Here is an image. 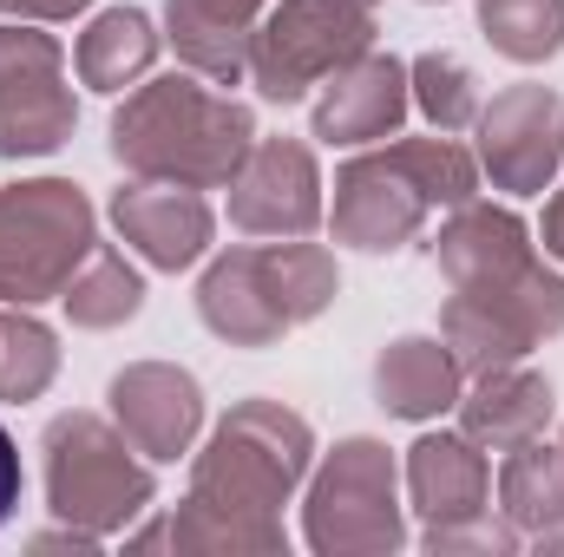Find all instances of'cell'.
Instances as JSON below:
<instances>
[{
    "mask_svg": "<svg viewBox=\"0 0 564 557\" xmlns=\"http://www.w3.org/2000/svg\"><path fill=\"white\" fill-rule=\"evenodd\" d=\"M433 263L453 288L440 308V341L453 348L466 381L512 368L539 341L564 335V276L545 270L532 230L506 204H459L440 223Z\"/></svg>",
    "mask_w": 564,
    "mask_h": 557,
    "instance_id": "1",
    "label": "cell"
},
{
    "mask_svg": "<svg viewBox=\"0 0 564 557\" xmlns=\"http://www.w3.org/2000/svg\"><path fill=\"white\" fill-rule=\"evenodd\" d=\"M315 433L308 419L282 401H237L217 419L210 446L191 459V499L171 518L177 551H210V557H282V505L308 479Z\"/></svg>",
    "mask_w": 564,
    "mask_h": 557,
    "instance_id": "2",
    "label": "cell"
},
{
    "mask_svg": "<svg viewBox=\"0 0 564 557\" xmlns=\"http://www.w3.org/2000/svg\"><path fill=\"white\" fill-rule=\"evenodd\" d=\"M250 144H257L250 106H237L230 92H210L191 73L144 79L112 112V157L132 177H158V184L217 190L243 171Z\"/></svg>",
    "mask_w": 564,
    "mask_h": 557,
    "instance_id": "3",
    "label": "cell"
},
{
    "mask_svg": "<svg viewBox=\"0 0 564 557\" xmlns=\"http://www.w3.org/2000/svg\"><path fill=\"white\" fill-rule=\"evenodd\" d=\"M479 190V164L453 132L433 139L375 144L335 171V243H355L368 256H388L421 237L433 210H459Z\"/></svg>",
    "mask_w": 564,
    "mask_h": 557,
    "instance_id": "4",
    "label": "cell"
},
{
    "mask_svg": "<svg viewBox=\"0 0 564 557\" xmlns=\"http://www.w3.org/2000/svg\"><path fill=\"white\" fill-rule=\"evenodd\" d=\"M335 295H341L335 256L322 243L282 237V243L224 250L197 282V315L230 348H276L289 328L315 321Z\"/></svg>",
    "mask_w": 564,
    "mask_h": 557,
    "instance_id": "5",
    "label": "cell"
},
{
    "mask_svg": "<svg viewBox=\"0 0 564 557\" xmlns=\"http://www.w3.org/2000/svg\"><path fill=\"white\" fill-rule=\"evenodd\" d=\"M46 452V505L59 525L112 538L139 518L158 492L151 466L139 459V446L119 433V419L99 414H59L40 439Z\"/></svg>",
    "mask_w": 564,
    "mask_h": 557,
    "instance_id": "6",
    "label": "cell"
},
{
    "mask_svg": "<svg viewBox=\"0 0 564 557\" xmlns=\"http://www.w3.org/2000/svg\"><path fill=\"white\" fill-rule=\"evenodd\" d=\"M99 250V217L79 184L33 177L0 184V302L33 308L46 295H66L79 263Z\"/></svg>",
    "mask_w": 564,
    "mask_h": 557,
    "instance_id": "7",
    "label": "cell"
},
{
    "mask_svg": "<svg viewBox=\"0 0 564 557\" xmlns=\"http://www.w3.org/2000/svg\"><path fill=\"white\" fill-rule=\"evenodd\" d=\"M302 538L322 557H388L408 545L401 472L381 439H341L302 499Z\"/></svg>",
    "mask_w": 564,
    "mask_h": 557,
    "instance_id": "8",
    "label": "cell"
},
{
    "mask_svg": "<svg viewBox=\"0 0 564 557\" xmlns=\"http://www.w3.org/2000/svg\"><path fill=\"white\" fill-rule=\"evenodd\" d=\"M375 46V13L348 0H282L257 20L250 40V86L270 106H295L308 86L335 79L348 59Z\"/></svg>",
    "mask_w": 564,
    "mask_h": 557,
    "instance_id": "9",
    "label": "cell"
},
{
    "mask_svg": "<svg viewBox=\"0 0 564 557\" xmlns=\"http://www.w3.org/2000/svg\"><path fill=\"white\" fill-rule=\"evenodd\" d=\"M79 106L66 53L40 26H0V157H46L73 139Z\"/></svg>",
    "mask_w": 564,
    "mask_h": 557,
    "instance_id": "10",
    "label": "cell"
},
{
    "mask_svg": "<svg viewBox=\"0 0 564 557\" xmlns=\"http://www.w3.org/2000/svg\"><path fill=\"white\" fill-rule=\"evenodd\" d=\"M479 171L492 190L539 197L564 171V99L552 86H506L492 106H479Z\"/></svg>",
    "mask_w": 564,
    "mask_h": 557,
    "instance_id": "11",
    "label": "cell"
},
{
    "mask_svg": "<svg viewBox=\"0 0 564 557\" xmlns=\"http://www.w3.org/2000/svg\"><path fill=\"white\" fill-rule=\"evenodd\" d=\"M230 223L243 237H308L322 223V171L302 139H257L230 177Z\"/></svg>",
    "mask_w": 564,
    "mask_h": 557,
    "instance_id": "12",
    "label": "cell"
},
{
    "mask_svg": "<svg viewBox=\"0 0 564 557\" xmlns=\"http://www.w3.org/2000/svg\"><path fill=\"white\" fill-rule=\"evenodd\" d=\"M106 401H112L119 433L139 446L144 459H158V466L184 459L191 439H197V426H204V387H197V374H184L171 361H139V368L112 374Z\"/></svg>",
    "mask_w": 564,
    "mask_h": 557,
    "instance_id": "13",
    "label": "cell"
},
{
    "mask_svg": "<svg viewBox=\"0 0 564 557\" xmlns=\"http://www.w3.org/2000/svg\"><path fill=\"white\" fill-rule=\"evenodd\" d=\"M414 112V86H408V59L394 53H361L348 59L335 79H322V99H315V139L328 144H375L394 139L401 119Z\"/></svg>",
    "mask_w": 564,
    "mask_h": 557,
    "instance_id": "14",
    "label": "cell"
},
{
    "mask_svg": "<svg viewBox=\"0 0 564 557\" xmlns=\"http://www.w3.org/2000/svg\"><path fill=\"white\" fill-rule=\"evenodd\" d=\"M112 223L151 270H191L210 250V204L191 184H158L132 177L112 190Z\"/></svg>",
    "mask_w": 564,
    "mask_h": 557,
    "instance_id": "15",
    "label": "cell"
},
{
    "mask_svg": "<svg viewBox=\"0 0 564 557\" xmlns=\"http://www.w3.org/2000/svg\"><path fill=\"white\" fill-rule=\"evenodd\" d=\"M408 492L426 532L440 525H466L492 512V466L486 446H473L466 433H426L408 446Z\"/></svg>",
    "mask_w": 564,
    "mask_h": 557,
    "instance_id": "16",
    "label": "cell"
},
{
    "mask_svg": "<svg viewBox=\"0 0 564 557\" xmlns=\"http://www.w3.org/2000/svg\"><path fill=\"white\" fill-rule=\"evenodd\" d=\"M263 13L270 0H164V40L197 79L237 86L250 73V40Z\"/></svg>",
    "mask_w": 564,
    "mask_h": 557,
    "instance_id": "17",
    "label": "cell"
},
{
    "mask_svg": "<svg viewBox=\"0 0 564 557\" xmlns=\"http://www.w3.org/2000/svg\"><path fill=\"white\" fill-rule=\"evenodd\" d=\"M545 419H552V381L525 374L519 361L473 374V394H459V433L486 452H512V446L539 439Z\"/></svg>",
    "mask_w": 564,
    "mask_h": 557,
    "instance_id": "18",
    "label": "cell"
},
{
    "mask_svg": "<svg viewBox=\"0 0 564 557\" xmlns=\"http://www.w3.org/2000/svg\"><path fill=\"white\" fill-rule=\"evenodd\" d=\"M459 394H466V368L433 335H401L375 361V401L394 419H440L446 407H459Z\"/></svg>",
    "mask_w": 564,
    "mask_h": 557,
    "instance_id": "19",
    "label": "cell"
},
{
    "mask_svg": "<svg viewBox=\"0 0 564 557\" xmlns=\"http://www.w3.org/2000/svg\"><path fill=\"white\" fill-rule=\"evenodd\" d=\"M499 512L519 538L564 532V452L545 439H525L499 466Z\"/></svg>",
    "mask_w": 564,
    "mask_h": 557,
    "instance_id": "20",
    "label": "cell"
},
{
    "mask_svg": "<svg viewBox=\"0 0 564 557\" xmlns=\"http://www.w3.org/2000/svg\"><path fill=\"white\" fill-rule=\"evenodd\" d=\"M151 59H158V33H151V13H139V7L99 13V20L79 33V53H73L79 79H86L93 92H126V86H139L144 73H151Z\"/></svg>",
    "mask_w": 564,
    "mask_h": 557,
    "instance_id": "21",
    "label": "cell"
},
{
    "mask_svg": "<svg viewBox=\"0 0 564 557\" xmlns=\"http://www.w3.org/2000/svg\"><path fill=\"white\" fill-rule=\"evenodd\" d=\"M59 302H66L73 328H119V321H132L144 308V282L112 243H99V250L79 263V276L66 282Z\"/></svg>",
    "mask_w": 564,
    "mask_h": 557,
    "instance_id": "22",
    "label": "cell"
},
{
    "mask_svg": "<svg viewBox=\"0 0 564 557\" xmlns=\"http://www.w3.org/2000/svg\"><path fill=\"white\" fill-rule=\"evenodd\" d=\"M479 26L512 66H545L564 46V0H479Z\"/></svg>",
    "mask_w": 564,
    "mask_h": 557,
    "instance_id": "23",
    "label": "cell"
},
{
    "mask_svg": "<svg viewBox=\"0 0 564 557\" xmlns=\"http://www.w3.org/2000/svg\"><path fill=\"white\" fill-rule=\"evenodd\" d=\"M59 374V341L26 308H0V401H40Z\"/></svg>",
    "mask_w": 564,
    "mask_h": 557,
    "instance_id": "24",
    "label": "cell"
},
{
    "mask_svg": "<svg viewBox=\"0 0 564 557\" xmlns=\"http://www.w3.org/2000/svg\"><path fill=\"white\" fill-rule=\"evenodd\" d=\"M408 86H414V106H421L426 119H433V132H473L479 125V79H473V66L466 59H453V53H421L414 66H408Z\"/></svg>",
    "mask_w": 564,
    "mask_h": 557,
    "instance_id": "25",
    "label": "cell"
},
{
    "mask_svg": "<svg viewBox=\"0 0 564 557\" xmlns=\"http://www.w3.org/2000/svg\"><path fill=\"white\" fill-rule=\"evenodd\" d=\"M519 545V532L506 525V512L492 518H466V525H440V532H426V551L446 557V551H512Z\"/></svg>",
    "mask_w": 564,
    "mask_h": 557,
    "instance_id": "26",
    "label": "cell"
},
{
    "mask_svg": "<svg viewBox=\"0 0 564 557\" xmlns=\"http://www.w3.org/2000/svg\"><path fill=\"white\" fill-rule=\"evenodd\" d=\"M93 0H0V13L7 20H73V13H86Z\"/></svg>",
    "mask_w": 564,
    "mask_h": 557,
    "instance_id": "27",
    "label": "cell"
},
{
    "mask_svg": "<svg viewBox=\"0 0 564 557\" xmlns=\"http://www.w3.org/2000/svg\"><path fill=\"white\" fill-rule=\"evenodd\" d=\"M13 505H20V446H13V433L0 426V525L13 518Z\"/></svg>",
    "mask_w": 564,
    "mask_h": 557,
    "instance_id": "28",
    "label": "cell"
},
{
    "mask_svg": "<svg viewBox=\"0 0 564 557\" xmlns=\"http://www.w3.org/2000/svg\"><path fill=\"white\" fill-rule=\"evenodd\" d=\"M539 243H545V256H558L564 263V184L545 197V217H539Z\"/></svg>",
    "mask_w": 564,
    "mask_h": 557,
    "instance_id": "29",
    "label": "cell"
},
{
    "mask_svg": "<svg viewBox=\"0 0 564 557\" xmlns=\"http://www.w3.org/2000/svg\"><path fill=\"white\" fill-rule=\"evenodd\" d=\"M348 7H368V13H375V0H348Z\"/></svg>",
    "mask_w": 564,
    "mask_h": 557,
    "instance_id": "30",
    "label": "cell"
},
{
    "mask_svg": "<svg viewBox=\"0 0 564 557\" xmlns=\"http://www.w3.org/2000/svg\"><path fill=\"white\" fill-rule=\"evenodd\" d=\"M558 452H564V439H558Z\"/></svg>",
    "mask_w": 564,
    "mask_h": 557,
    "instance_id": "31",
    "label": "cell"
}]
</instances>
